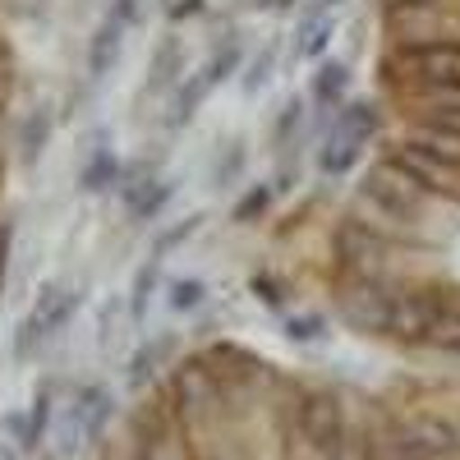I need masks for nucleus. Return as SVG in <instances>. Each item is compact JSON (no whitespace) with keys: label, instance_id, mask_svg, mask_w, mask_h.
<instances>
[{"label":"nucleus","instance_id":"1","mask_svg":"<svg viewBox=\"0 0 460 460\" xmlns=\"http://www.w3.org/2000/svg\"><path fill=\"white\" fill-rule=\"evenodd\" d=\"M166 401L180 419V433L194 451V460H230V424H235V405L226 401L221 382L203 364V355H189L166 377Z\"/></svg>","mask_w":460,"mask_h":460},{"label":"nucleus","instance_id":"2","mask_svg":"<svg viewBox=\"0 0 460 460\" xmlns=\"http://www.w3.org/2000/svg\"><path fill=\"white\" fill-rule=\"evenodd\" d=\"M350 429V405L332 387H290V396L281 401L286 460H327Z\"/></svg>","mask_w":460,"mask_h":460},{"label":"nucleus","instance_id":"3","mask_svg":"<svg viewBox=\"0 0 460 460\" xmlns=\"http://www.w3.org/2000/svg\"><path fill=\"white\" fill-rule=\"evenodd\" d=\"M377 79L387 93H396L401 102L424 93V88H442V84H460V42H424V47H387L377 56Z\"/></svg>","mask_w":460,"mask_h":460},{"label":"nucleus","instance_id":"4","mask_svg":"<svg viewBox=\"0 0 460 460\" xmlns=\"http://www.w3.org/2000/svg\"><path fill=\"white\" fill-rule=\"evenodd\" d=\"M377 23H382V32H387V47L460 42V5L396 0V5H377Z\"/></svg>","mask_w":460,"mask_h":460},{"label":"nucleus","instance_id":"5","mask_svg":"<svg viewBox=\"0 0 460 460\" xmlns=\"http://www.w3.org/2000/svg\"><path fill=\"white\" fill-rule=\"evenodd\" d=\"M405 286L392 281V272H373V277H350L341 272V290H336V304H341V323L355 327L364 336H392V318H396V299H401Z\"/></svg>","mask_w":460,"mask_h":460},{"label":"nucleus","instance_id":"6","mask_svg":"<svg viewBox=\"0 0 460 460\" xmlns=\"http://www.w3.org/2000/svg\"><path fill=\"white\" fill-rule=\"evenodd\" d=\"M359 194L364 199H373V203H382V208H392L396 217H405V221H419V226H429L433 221V212L438 208H447L438 194H429L424 184H419L401 162H392L387 152L364 171V180H359Z\"/></svg>","mask_w":460,"mask_h":460},{"label":"nucleus","instance_id":"7","mask_svg":"<svg viewBox=\"0 0 460 460\" xmlns=\"http://www.w3.org/2000/svg\"><path fill=\"white\" fill-rule=\"evenodd\" d=\"M79 309H84V286L47 281L42 295H37V304L23 314V323L14 327V341H10L14 359H32L47 341H56L74 323V314H79Z\"/></svg>","mask_w":460,"mask_h":460},{"label":"nucleus","instance_id":"8","mask_svg":"<svg viewBox=\"0 0 460 460\" xmlns=\"http://www.w3.org/2000/svg\"><path fill=\"white\" fill-rule=\"evenodd\" d=\"M129 456L134 460H194V451H189V442L180 433V419H175L166 392L143 401L129 414Z\"/></svg>","mask_w":460,"mask_h":460},{"label":"nucleus","instance_id":"9","mask_svg":"<svg viewBox=\"0 0 460 460\" xmlns=\"http://www.w3.org/2000/svg\"><path fill=\"white\" fill-rule=\"evenodd\" d=\"M332 249H336L341 272H350V277L387 272V267H392V253H396V244L382 240L377 230L364 226L355 212H341V217H336V226H332Z\"/></svg>","mask_w":460,"mask_h":460},{"label":"nucleus","instance_id":"10","mask_svg":"<svg viewBox=\"0 0 460 460\" xmlns=\"http://www.w3.org/2000/svg\"><path fill=\"white\" fill-rule=\"evenodd\" d=\"M115 419V392L106 382H84L74 392V405H69V424H65V442H60V456H74L79 447H93L106 438Z\"/></svg>","mask_w":460,"mask_h":460},{"label":"nucleus","instance_id":"11","mask_svg":"<svg viewBox=\"0 0 460 460\" xmlns=\"http://www.w3.org/2000/svg\"><path fill=\"white\" fill-rule=\"evenodd\" d=\"M387 157H392V162H401L419 184L429 189V194H438L442 203H456V208H460V166H451V162L433 157V152H429V147H419L414 138L392 143V147H387Z\"/></svg>","mask_w":460,"mask_h":460},{"label":"nucleus","instance_id":"12","mask_svg":"<svg viewBox=\"0 0 460 460\" xmlns=\"http://www.w3.org/2000/svg\"><path fill=\"white\" fill-rule=\"evenodd\" d=\"M442 314H447V295H442L438 286H410V290H401V299H396L392 336L405 341V345H424Z\"/></svg>","mask_w":460,"mask_h":460},{"label":"nucleus","instance_id":"13","mask_svg":"<svg viewBox=\"0 0 460 460\" xmlns=\"http://www.w3.org/2000/svg\"><path fill=\"white\" fill-rule=\"evenodd\" d=\"M125 37H129V28H125L120 19L102 14V23H97L93 37H88V51H84V79H88L93 88H102V84L111 79V69L120 65Z\"/></svg>","mask_w":460,"mask_h":460},{"label":"nucleus","instance_id":"14","mask_svg":"<svg viewBox=\"0 0 460 460\" xmlns=\"http://www.w3.org/2000/svg\"><path fill=\"white\" fill-rule=\"evenodd\" d=\"M189 74V51H184V37L171 28L157 37V47H152V60H147V79H143V97L152 93H175Z\"/></svg>","mask_w":460,"mask_h":460},{"label":"nucleus","instance_id":"15","mask_svg":"<svg viewBox=\"0 0 460 460\" xmlns=\"http://www.w3.org/2000/svg\"><path fill=\"white\" fill-rule=\"evenodd\" d=\"M175 194H180V184H175V180L147 175L143 184L125 189V194H120V208H125L129 226H152V221H162V212L175 203Z\"/></svg>","mask_w":460,"mask_h":460},{"label":"nucleus","instance_id":"16","mask_svg":"<svg viewBox=\"0 0 460 460\" xmlns=\"http://www.w3.org/2000/svg\"><path fill=\"white\" fill-rule=\"evenodd\" d=\"M345 212H355L364 226H373L382 240H392V244H414V240H424V226L419 221H405V217H396L392 208H382V203H373V199H364L359 189H355V199H350V208Z\"/></svg>","mask_w":460,"mask_h":460},{"label":"nucleus","instance_id":"17","mask_svg":"<svg viewBox=\"0 0 460 460\" xmlns=\"http://www.w3.org/2000/svg\"><path fill=\"white\" fill-rule=\"evenodd\" d=\"M350 88H355L350 65H345V60H323L318 74L309 79V106L318 115H332V111H341L345 102H350Z\"/></svg>","mask_w":460,"mask_h":460},{"label":"nucleus","instance_id":"18","mask_svg":"<svg viewBox=\"0 0 460 460\" xmlns=\"http://www.w3.org/2000/svg\"><path fill=\"white\" fill-rule=\"evenodd\" d=\"M377 129H382V106H377V97H350L341 111H336V120H332V138H350V143H373L377 138Z\"/></svg>","mask_w":460,"mask_h":460},{"label":"nucleus","instance_id":"19","mask_svg":"<svg viewBox=\"0 0 460 460\" xmlns=\"http://www.w3.org/2000/svg\"><path fill=\"white\" fill-rule=\"evenodd\" d=\"M51 134H56V111L47 102H37L23 120H19V134H14V147H19V162L23 166H37L51 147Z\"/></svg>","mask_w":460,"mask_h":460},{"label":"nucleus","instance_id":"20","mask_svg":"<svg viewBox=\"0 0 460 460\" xmlns=\"http://www.w3.org/2000/svg\"><path fill=\"white\" fill-rule=\"evenodd\" d=\"M56 396H60V382H42V387L32 392V405L23 410V438H19L23 456L42 451V442L51 433V419H56Z\"/></svg>","mask_w":460,"mask_h":460},{"label":"nucleus","instance_id":"21","mask_svg":"<svg viewBox=\"0 0 460 460\" xmlns=\"http://www.w3.org/2000/svg\"><path fill=\"white\" fill-rule=\"evenodd\" d=\"M120 152L115 147H106V138L84 157V166H79V194H88V199H97V194H111L115 184H120Z\"/></svg>","mask_w":460,"mask_h":460},{"label":"nucleus","instance_id":"22","mask_svg":"<svg viewBox=\"0 0 460 460\" xmlns=\"http://www.w3.org/2000/svg\"><path fill=\"white\" fill-rule=\"evenodd\" d=\"M208 97H212V88H208L203 74H194V79H184V84L171 93L166 111H162V129H166V134L189 129V125H194V115L203 111V102H208Z\"/></svg>","mask_w":460,"mask_h":460},{"label":"nucleus","instance_id":"23","mask_svg":"<svg viewBox=\"0 0 460 460\" xmlns=\"http://www.w3.org/2000/svg\"><path fill=\"white\" fill-rule=\"evenodd\" d=\"M405 138H414L419 147H429L433 157L460 166V129H451V125H442V120H410V125H405Z\"/></svg>","mask_w":460,"mask_h":460},{"label":"nucleus","instance_id":"24","mask_svg":"<svg viewBox=\"0 0 460 460\" xmlns=\"http://www.w3.org/2000/svg\"><path fill=\"white\" fill-rule=\"evenodd\" d=\"M157 286H162V258H147V262L138 267V272H134L129 295H125V314H129L134 323H143V318H147L152 299H157Z\"/></svg>","mask_w":460,"mask_h":460},{"label":"nucleus","instance_id":"25","mask_svg":"<svg viewBox=\"0 0 460 460\" xmlns=\"http://www.w3.org/2000/svg\"><path fill=\"white\" fill-rule=\"evenodd\" d=\"M309 97H286V106L277 111V120H272V129H267V138H272V147L281 152V147H295L299 138H304V120H309Z\"/></svg>","mask_w":460,"mask_h":460},{"label":"nucleus","instance_id":"26","mask_svg":"<svg viewBox=\"0 0 460 460\" xmlns=\"http://www.w3.org/2000/svg\"><path fill=\"white\" fill-rule=\"evenodd\" d=\"M203 226H208V212H189V217H180V221L162 226L157 235H152V253H147V258H162V262H166L175 249H184L189 240H194Z\"/></svg>","mask_w":460,"mask_h":460},{"label":"nucleus","instance_id":"27","mask_svg":"<svg viewBox=\"0 0 460 460\" xmlns=\"http://www.w3.org/2000/svg\"><path fill=\"white\" fill-rule=\"evenodd\" d=\"M171 345H175L171 336H157V341H143V345H138L134 359H129V387H138V392H143L147 382L157 377V368L171 359Z\"/></svg>","mask_w":460,"mask_h":460},{"label":"nucleus","instance_id":"28","mask_svg":"<svg viewBox=\"0 0 460 460\" xmlns=\"http://www.w3.org/2000/svg\"><path fill=\"white\" fill-rule=\"evenodd\" d=\"M359 157H364V147H359V143H350V138H332V134H327V143L318 147V171H323L327 180H341V175H350V171L359 166Z\"/></svg>","mask_w":460,"mask_h":460},{"label":"nucleus","instance_id":"29","mask_svg":"<svg viewBox=\"0 0 460 460\" xmlns=\"http://www.w3.org/2000/svg\"><path fill=\"white\" fill-rule=\"evenodd\" d=\"M272 203H277V184H253L249 194L235 199L230 221H235V226H253V221H262L267 212H272Z\"/></svg>","mask_w":460,"mask_h":460},{"label":"nucleus","instance_id":"30","mask_svg":"<svg viewBox=\"0 0 460 460\" xmlns=\"http://www.w3.org/2000/svg\"><path fill=\"white\" fill-rule=\"evenodd\" d=\"M166 304L175 314H194V309H203L208 304V281H199V277H180V281H171L166 286Z\"/></svg>","mask_w":460,"mask_h":460},{"label":"nucleus","instance_id":"31","mask_svg":"<svg viewBox=\"0 0 460 460\" xmlns=\"http://www.w3.org/2000/svg\"><path fill=\"white\" fill-rule=\"evenodd\" d=\"M244 166H249V147H244V143H230V147L221 152V157H217V166H212V189H230V184H240Z\"/></svg>","mask_w":460,"mask_h":460},{"label":"nucleus","instance_id":"32","mask_svg":"<svg viewBox=\"0 0 460 460\" xmlns=\"http://www.w3.org/2000/svg\"><path fill=\"white\" fill-rule=\"evenodd\" d=\"M272 74H277V47H267V51H258L249 65H244V79H240V93L244 97H258L267 84H272Z\"/></svg>","mask_w":460,"mask_h":460},{"label":"nucleus","instance_id":"33","mask_svg":"<svg viewBox=\"0 0 460 460\" xmlns=\"http://www.w3.org/2000/svg\"><path fill=\"white\" fill-rule=\"evenodd\" d=\"M424 345H433L438 355L460 359V309H451V304H447V314L438 318V327L429 332V341H424Z\"/></svg>","mask_w":460,"mask_h":460},{"label":"nucleus","instance_id":"34","mask_svg":"<svg viewBox=\"0 0 460 460\" xmlns=\"http://www.w3.org/2000/svg\"><path fill=\"white\" fill-rule=\"evenodd\" d=\"M336 28H341V23H336V14H327L309 37H299V56H304V60H323V56H327V47H332V37H336Z\"/></svg>","mask_w":460,"mask_h":460},{"label":"nucleus","instance_id":"35","mask_svg":"<svg viewBox=\"0 0 460 460\" xmlns=\"http://www.w3.org/2000/svg\"><path fill=\"white\" fill-rule=\"evenodd\" d=\"M327 460H373V447H368V429H350L345 442L327 456Z\"/></svg>","mask_w":460,"mask_h":460},{"label":"nucleus","instance_id":"36","mask_svg":"<svg viewBox=\"0 0 460 460\" xmlns=\"http://www.w3.org/2000/svg\"><path fill=\"white\" fill-rule=\"evenodd\" d=\"M286 336H290V341H323V336H327V318H318V314L290 318V323H286Z\"/></svg>","mask_w":460,"mask_h":460},{"label":"nucleus","instance_id":"37","mask_svg":"<svg viewBox=\"0 0 460 460\" xmlns=\"http://www.w3.org/2000/svg\"><path fill=\"white\" fill-rule=\"evenodd\" d=\"M249 286H253V295H258V299L267 304V309H281V304H286V286H281V281H277L272 272H258V277H253Z\"/></svg>","mask_w":460,"mask_h":460},{"label":"nucleus","instance_id":"38","mask_svg":"<svg viewBox=\"0 0 460 460\" xmlns=\"http://www.w3.org/2000/svg\"><path fill=\"white\" fill-rule=\"evenodd\" d=\"M203 14H208V0H171V5H166V19H171V23L203 19Z\"/></svg>","mask_w":460,"mask_h":460},{"label":"nucleus","instance_id":"39","mask_svg":"<svg viewBox=\"0 0 460 460\" xmlns=\"http://www.w3.org/2000/svg\"><path fill=\"white\" fill-rule=\"evenodd\" d=\"M106 14H111V19H120L125 28H134V23L143 19V0H111Z\"/></svg>","mask_w":460,"mask_h":460},{"label":"nucleus","instance_id":"40","mask_svg":"<svg viewBox=\"0 0 460 460\" xmlns=\"http://www.w3.org/2000/svg\"><path fill=\"white\" fill-rule=\"evenodd\" d=\"M424 460H460V442H456V447H442V451H433V456H424Z\"/></svg>","mask_w":460,"mask_h":460},{"label":"nucleus","instance_id":"41","mask_svg":"<svg viewBox=\"0 0 460 460\" xmlns=\"http://www.w3.org/2000/svg\"><path fill=\"white\" fill-rule=\"evenodd\" d=\"M295 5H299V0H277V14H290Z\"/></svg>","mask_w":460,"mask_h":460},{"label":"nucleus","instance_id":"42","mask_svg":"<svg viewBox=\"0 0 460 460\" xmlns=\"http://www.w3.org/2000/svg\"><path fill=\"white\" fill-rule=\"evenodd\" d=\"M253 10H277V0H249Z\"/></svg>","mask_w":460,"mask_h":460},{"label":"nucleus","instance_id":"43","mask_svg":"<svg viewBox=\"0 0 460 460\" xmlns=\"http://www.w3.org/2000/svg\"><path fill=\"white\" fill-rule=\"evenodd\" d=\"M157 5H162V10H166V5H171V0H157Z\"/></svg>","mask_w":460,"mask_h":460},{"label":"nucleus","instance_id":"44","mask_svg":"<svg viewBox=\"0 0 460 460\" xmlns=\"http://www.w3.org/2000/svg\"><path fill=\"white\" fill-rule=\"evenodd\" d=\"M332 5H345V0H332Z\"/></svg>","mask_w":460,"mask_h":460}]
</instances>
